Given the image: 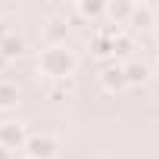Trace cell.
I'll list each match as a JSON object with an SVG mask.
<instances>
[{
    "instance_id": "obj_1",
    "label": "cell",
    "mask_w": 159,
    "mask_h": 159,
    "mask_svg": "<svg viewBox=\"0 0 159 159\" xmlns=\"http://www.w3.org/2000/svg\"><path fill=\"white\" fill-rule=\"evenodd\" d=\"M75 66H78V59H75V53L66 47V44H50L44 53H41V59H38V69L47 75V78H53V81H66V78L75 72Z\"/></svg>"
},
{
    "instance_id": "obj_2",
    "label": "cell",
    "mask_w": 159,
    "mask_h": 159,
    "mask_svg": "<svg viewBox=\"0 0 159 159\" xmlns=\"http://www.w3.org/2000/svg\"><path fill=\"white\" fill-rule=\"evenodd\" d=\"M0 143H3L10 153H13V150H25V143H28L25 125H19V122H3V125H0Z\"/></svg>"
},
{
    "instance_id": "obj_3",
    "label": "cell",
    "mask_w": 159,
    "mask_h": 159,
    "mask_svg": "<svg viewBox=\"0 0 159 159\" xmlns=\"http://www.w3.org/2000/svg\"><path fill=\"white\" fill-rule=\"evenodd\" d=\"M25 156L28 159H53L56 156V140L47 134H31L25 143Z\"/></svg>"
},
{
    "instance_id": "obj_4",
    "label": "cell",
    "mask_w": 159,
    "mask_h": 159,
    "mask_svg": "<svg viewBox=\"0 0 159 159\" xmlns=\"http://www.w3.org/2000/svg\"><path fill=\"white\" fill-rule=\"evenodd\" d=\"M100 81H103V88L109 91V94H119V91H125L128 88V78H125V66H106L103 69V75H100Z\"/></svg>"
},
{
    "instance_id": "obj_5",
    "label": "cell",
    "mask_w": 159,
    "mask_h": 159,
    "mask_svg": "<svg viewBox=\"0 0 159 159\" xmlns=\"http://www.w3.org/2000/svg\"><path fill=\"white\" fill-rule=\"evenodd\" d=\"M131 13H134V3H128V0H112V3H106V16L122 25V22H131Z\"/></svg>"
},
{
    "instance_id": "obj_6",
    "label": "cell",
    "mask_w": 159,
    "mask_h": 159,
    "mask_svg": "<svg viewBox=\"0 0 159 159\" xmlns=\"http://www.w3.org/2000/svg\"><path fill=\"white\" fill-rule=\"evenodd\" d=\"M125 78H128V88L143 84L147 78H150V69H147L140 59H128V62H125Z\"/></svg>"
},
{
    "instance_id": "obj_7",
    "label": "cell",
    "mask_w": 159,
    "mask_h": 159,
    "mask_svg": "<svg viewBox=\"0 0 159 159\" xmlns=\"http://www.w3.org/2000/svg\"><path fill=\"white\" fill-rule=\"evenodd\" d=\"M22 53H25V41L19 34H7L3 41H0V56H3V59H16Z\"/></svg>"
},
{
    "instance_id": "obj_8",
    "label": "cell",
    "mask_w": 159,
    "mask_h": 159,
    "mask_svg": "<svg viewBox=\"0 0 159 159\" xmlns=\"http://www.w3.org/2000/svg\"><path fill=\"white\" fill-rule=\"evenodd\" d=\"M16 103H19V88L13 84V81H0V109H16Z\"/></svg>"
},
{
    "instance_id": "obj_9",
    "label": "cell",
    "mask_w": 159,
    "mask_h": 159,
    "mask_svg": "<svg viewBox=\"0 0 159 159\" xmlns=\"http://www.w3.org/2000/svg\"><path fill=\"white\" fill-rule=\"evenodd\" d=\"M112 47H116V38H106L100 31H94V41H91V50L97 56H112Z\"/></svg>"
},
{
    "instance_id": "obj_10",
    "label": "cell",
    "mask_w": 159,
    "mask_h": 159,
    "mask_svg": "<svg viewBox=\"0 0 159 159\" xmlns=\"http://www.w3.org/2000/svg\"><path fill=\"white\" fill-rule=\"evenodd\" d=\"M78 13L91 16V19H100V16H106V3L103 0H81V3H78Z\"/></svg>"
},
{
    "instance_id": "obj_11",
    "label": "cell",
    "mask_w": 159,
    "mask_h": 159,
    "mask_svg": "<svg viewBox=\"0 0 159 159\" xmlns=\"http://www.w3.org/2000/svg\"><path fill=\"white\" fill-rule=\"evenodd\" d=\"M131 25H153V7L147 3H134V13H131Z\"/></svg>"
},
{
    "instance_id": "obj_12",
    "label": "cell",
    "mask_w": 159,
    "mask_h": 159,
    "mask_svg": "<svg viewBox=\"0 0 159 159\" xmlns=\"http://www.w3.org/2000/svg\"><path fill=\"white\" fill-rule=\"evenodd\" d=\"M131 53H134L131 34H119V38H116V47H112V56H131Z\"/></svg>"
},
{
    "instance_id": "obj_13",
    "label": "cell",
    "mask_w": 159,
    "mask_h": 159,
    "mask_svg": "<svg viewBox=\"0 0 159 159\" xmlns=\"http://www.w3.org/2000/svg\"><path fill=\"white\" fill-rule=\"evenodd\" d=\"M47 38L53 41V47H56V44H66V25H59V22H50V28H47Z\"/></svg>"
},
{
    "instance_id": "obj_14",
    "label": "cell",
    "mask_w": 159,
    "mask_h": 159,
    "mask_svg": "<svg viewBox=\"0 0 159 159\" xmlns=\"http://www.w3.org/2000/svg\"><path fill=\"white\" fill-rule=\"evenodd\" d=\"M66 97H69V84H66V81H59V84L50 91V100H66Z\"/></svg>"
},
{
    "instance_id": "obj_15",
    "label": "cell",
    "mask_w": 159,
    "mask_h": 159,
    "mask_svg": "<svg viewBox=\"0 0 159 159\" xmlns=\"http://www.w3.org/2000/svg\"><path fill=\"white\" fill-rule=\"evenodd\" d=\"M0 159H13V153H10V150H7L3 143H0Z\"/></svg>"
},
{
    "instance_id": "obj_16",
    "label": "cell",
    "mask_w": 159,
    "mask_h": 159,
    "mask_svg": "<svg viewBox=\"0 0 159 159\" xmlns=\"http://www.w3.org/2000/svg\"><path fill=\"white\" fill-rule=\"evenodd\" d=\"M7 34H10V28H7V22H0V41H3Z\"/></svg>"
},
{
    "instance_id": "obj_17",
    "label": "cell",
    "mask_w": 159,
    "mask_h": 159,
    "mask_svg": "<svg viewBox=\"0 0 159 159\" xmlns=\"http://www.w3.org/2000/svg\"><path fill=\"white\" fill-rule=\"evenodd\" d=\"M156 41H159V22H156Z\"/></svg>"
},
{
    "instance_id": "obj_18",
    "label": "cell",
    "mask_w": 159,
    "mask_h": 159,
    "mask_svg": "<svg viewBox=\"0 0 159 159\" xmlns=\"http://www.w3.org/2000/svg\"><path fill=\"white\" fill-rule=\"evenodd\" d=\"M156 78H159V62H156Z\"/></svg>"
},
{
    "instance_id": "obj_19",
    "label": "cell",
    "mask_w": 159,
    "mask_h": 159,
    "mask_svg": "<svg viewBox=\"0 0 159 159\" xmlns=\"http://www.w3.org/2000/svg\"><path fill=\"white\" fill-rule=\"evenodd\" d=\"M25 159H28V156H25Z\"/></svg>"
}]
</instances>
